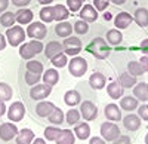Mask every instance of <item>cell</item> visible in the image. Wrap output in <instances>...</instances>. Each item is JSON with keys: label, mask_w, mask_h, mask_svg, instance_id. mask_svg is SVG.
<instances>
[{"label": "cell", "mask_w": 148, "mask_h": 144, "mask_svg": "<svg viewBox=\"0 0 148 144\" xmlns=\"http://www.w3.org/2000/svg\"><path fill=\"white\" fill-rule=\"evenodd\" d=\"M88 51L98 59H105L110 55L111 49H110V45L107 43V40H104L102 37H96L89 43Z\"/></svg>", "instance_id": "1"}, {"label": "cell", "mask_w": 148, "mask_h": 144, "mask_svg": "<svg viewBox=\"0 0 148 144\" xmlns=\"http://www.w3.org/2000/svg\"><path fill=\"white\" fill-rule=\"evenodd\" d=\"M43 49H45V46H43L42 40H30V42H25V43L21 45L19 55H21V58L30 61V59H33L37 54H40Z\"/></svg>", "instance_id": "2"}, {"label": "cell", "mask_w": 148, "mask_h": 144, "mask_svg": "<svg viewBox=\"0 0 148 144\" xmlns=\"http://www.w3.org/2000/svg\"><path fill=\"white\" fill-rule=\"evenodd\" d=\"M5 36H6V39H8L10 46H19V45L24 43V40H25V31H24V28L21 25H15V27L8 28Z\"/></svg>", "instance_id": "3"}, {"label": "cell", "mask_w": 148, "mask_h": 144, "mask_svg": "<svg viewBox=\"0 0 148 144\" xmlns=\"http://www.w3.org/2000/svg\"><path fill=\"white\" fill-rule=\"evenodd\" d=\"M86 70H88V61L82 56H73V59L68 63V71L74 77H82Z\"/></svg>", "instance_id": "4"}, {"label": "cell", "mask_w": 148, "mask_h": 144, "mask_svg": "<svg viewBox=\"0 0 148 144\" xmlns=\"http://www.w3.org/2000/svg\"><path fill=\"white\" fill-rule=\"evenodd\" d=\"M47 28L45 25V22H31L30 25L27 27V36L31 37V40H43L46 37Z\"/></svg>", "instance_id": "5"}, {"label": "cell", "mask_w": 148, "mask_h": 144, "mask_svg": "<svg viewBox=\"0 0 148 144\" xmlns=\"http://www.w3.org/2000/svg\"><path fill=\"white\" fill-rule=\"evenodd\" d=\"M62 48L65 55L76 56L82 52V40L79 37H65L62 42Z\"/></svg>", "instance_id": "6"}, {"label": "cell", "mask_w": 148, "mask_h": 144, "mask_svg": "<svg viewBox=\"0 0 148 144\" xmlns=\"http://www.w3.org/2000/svg\"><path fill=\"white\" fill-rule=\"evenodd\" d=\"M101 135L104 140L113 143L116 138L120 137V128L116 125V122H104L101 125Z\"/></svg>", "instance_id": "7"}, {"label": "cell", "mask_w": 148, "mask_h": 144, "mask_svg": "<svg viewBox=\"0 0 148 144\" xmlns=\"http://www.w3.org/2000/svg\"><path fill=\"white\" fill-rule=\"evenodd\" d=\"M24 114H25V107H24V104L21 101L12 103L10 107L8 109V117H9V121H12L14 123L22 121Z\"/></svg>", "instance_id": "8"}, {"label": "cell", "mask_w": 148, "mask_h": 144, "mask_svg": "<svg viewBox=\"0 0 148 144\" xmlns=\"http://www.w3.org/2000/svg\"><path fill=\"white\" fill-rule=\"evenodd\" d=\"M52 92V86L46 85V83H43V85H34L30 91V97L36 101H43L45 98H47L49 95H51Z\"/></svg>", "instance_id": "9"}, {"label": "cell", "mask_w": 148, "mask_h": 144, "mask_svg": "<svg viewBox=\"0 0 148 144\" xmlns=\"http://www.w3.org/2000/svg\"><path fill=\"white\" fill-rule=\"evenodd\" d=\"M80 114L84 121H95L98 117V109L92 101H83L80 104Z\"/></svg>", "instance_id": "10"}, {"label": "cell", "mask_w": 148, "mask_h": 144, "mask_svg": "<svg viewBox=\"0 0 148 144\" xmlns=\"http://www.w3.org/2000/svg\"><path fill=\"white\" fill-rule=\"evenodd\" d=\"M18 128L14 122H6L0 125V138L3 141H10L12 138H15L18 135Z\"/></svg>", "instance_id": "11"}, {"label": "cell", "mask_w": 148, "mask_h": 144, "mask_svg": "<svg viewBox=\"0 0 148 144\" xmlns=\"http://www.w3.org/2000/svg\"><path fill=\"white\" fill-rule=\"evenodd\" d=\"M55 107L56 105L51 101H39V104L36 105V114L39 117H49V114L55 110Z\"/></svg>", "instance_id": "12"}, {"label": "cell", "mask_w": 148, "mask_h": 144, "mask_svg": "<svg viewBox=\"0 0 148 144\" xmlns=\"http://www.w3.org/2000/svg\"><path fill=\"white\" fill-rule=\"evenodd\" d=\"M80 18L86 22H95L98 19V10L92 6V5H84L82 9H80Z\"/></svg>", "instance_id": "13"}, {"label": "cell", "mask_w": 148, "mask_h": 144, "mask_svg": "<svg viewBox=\"0 0 148 144\" xmlns=\"http://www.w3.org/2000/svg\"><path fill=\"white\" fill-rule=\"evenodd\" d=\"M133 21V17L129 14V12H120V14L114 18V25L117 27V30H125L127 28Z\"/></svg>", "instance_id": "14"}, {"label": "cell", "mask_w": 148, "mask_h": 144, "mask_svg": "<svg viewBox=\"0 0 148 144\" xmlns=\"http://www.w3.org/2000/svg\"><path fill=\"white\" fill-rule=\"evenodd\" d=\"M133 97L138 101H148V83L141 82L133 86Z\"/></svg>", "instance_id": "15"}, {"label": "cell", "mask_w": 148, "mask_h": 144, "mask_svg": "<svg viewBox=\"0 0 148 144\" xmlns=\"http://www.w3.org/2000/svg\"><path fill=\"white\" fill-rule=\"evenodd\" d=\"M62 51H64L62 43H59V42H56V40L49 42V43L45 46V55H46L49 59H52L53 56H56L58 54H61Z\"/></svg>", "instance_id": "16"}, {"label": "cell", "mask_w": 148, "mask_h": 144, "mask_svg": "<svg viewBox=\"0 0 148 144\" xmlns=\"http://www.w3.org/2000/svg\"><path fill=\"white\" fill-rule=\"evenodd\" d=\"M104 113H105V117L108 119L110 122H119V121H121V112H120L117 104H108L105 107Z\"/></svg>", "instance_id": "17"}, {"label": "cell", "mask_w": 148, "mask_h": 144, "mask_svg": "<svg viewBox=\"0 0 148 144\" xmlns=\"http://www.w3.org/2000/svg\"><path fill=\"white\" fill-rule=\"evenodd\" d=\"M123 125L127 131H138L141 128V117L136 114H127L123 119Z\"/></svg>", "instance_id": "18"}, {"label": "cell", "mask_w": 148, "mask_h": 144, "mask_svg": "<svg viewBox=\"0 0 148 144\" xmlns=\"http://www.w3.org/2000/svg\"><path fill=\"white\" fill-rule=\"evenodd\" d=\"M119 85L123 88V89H126V88H133L135 85H136V77L132 76L129 71H126V73H120L119 74Z\"/></svg>", "instance_id": "19"}, {"label": "cell", "mask_w": 148, "mask_h": 144, "mask_svg": "<svg viewBox=\"0 0 148 144\" xmlns=\"http://www.w3.org/2000/svg\"><path fill=\"white\" fill-rule=\"evenodd\" d=\"M89 85L92 86V89H96V91H99L102 89L105 85H107V79L102 73H93L90 77H89Z\"/></svg>", "instance_id": "20"}, {"label": "cell", "mask_w": 148, "mask_h": 144, "mask_svg": "<svg viewBox=\"0 0 148 144\" xmlns=\"http://www.w3.org/2000/svg\"><path fill=\"white\" fill-rule=\"evenodd\" d=\"M74 135H76L79 140H88L90 137V126L88 122H82L77 123L76 128H74Z\"/></svg>", "instance_id": "21"}, {"label": "cell", "mask_w": 148, "mask_h": 144, "mask_svg": "<svg viewBox=\"0 0 148 144\" xmlns=\"http://www.w3.org/2000/svg\"><path fill=\"white\" fill-rule=\"evenodd\" d=\"M55 33L59 37H70L73 33V24L67 22V21H61L55 25Z\"/></svg>", "instance_id": "22"}, {"label": "cell", "mask_w": 148, "mask_h": 144, "mask_svg": "<svg viewBox=\"0 0 148 144\" xmlns=\"http://www.w3.org/2000/svg\"><path fill=\"white\" fill-rule=\"evenodd\" d=\"M64 103L70 107H76L77 104L82 103V95L77 92V91H74V89H70L65 92L64 95Z\"/></svg>", "instance_id": "23"}, {"label": "cell", "mask_w": 148, "mask_h": 144, "mask_svg": "<svg viewBox=\"0 0 148 144\" xmlns=\"http://www.w3.org/2000/svg\"><path fill=\"white\" fill-rule=\"evenodd\" d=\"M34 141V132L28 128L21 129L16 135V144H31Z\"/></svg>", "instance_id": "24"}, {"label": "cell", "mask_w": 148, "mask_h": 144, "mask_svg": "<svg viewBox=\"0 0 148 144\" xmlns=\"http://www.w3.org/2000/svg\"><path fill=\"white\" fill-rule=\"evenodd\" d=\"M120 107H121V110L132 112L135 109H138V100L135 98L133 95H129V97H121L120 98Z\"/></svg>", "instance_id": "25"}, {"label": "cell", "mask_w": 148, "mask_h": 144, "mask_svg": "<svg viewBox=\"0 0 148 144\" xmlns=\"http://www.w3.org/2000/svg\"><path fill=\"white\" fill-rule=\"evenodd\" d=\"M105 37H107V43H108V45H113V46H117V45H120V43L123 42V34H121V31L117 30V28L108 30Z\"/></svg>", "instance_id": "26"}, {"label": "cell", "mask_w": 148, "mask_h": 144, "mask_svg": "<svg viewBox=\"0 0 148 144\" xmlns=\"http://www.w3.org/2000/svg\"><path fill=\"white\" fill-rule=\"evenodd\" d=\"M15 15H16V22L22 24V25H25V24H30V22L33 21V17H34L33 10H30V9H24V8H21Z\"/></svg>", "instance_id": "27"}, {"label": "cell", "mask_w": 148, "mask_h": 144, "mask_svg": "<svg viewBox=\"0 0 148 144\" xmlns=\"http://www.w3.org/2000/svg\"><path fill=\"white\" fill-rule=\"evenodd\" d=\"M135 22L139 27H147L148 25V9L145 8H138L135 10V17H133Z\"/></svg>", "instance_id": "28"}, {"label": "cell", "mask_w": 148, "mask_h": 144, "mask_svg": "<svg viewBox=\"0 0 148 144\" xmlns=\"http://www.w3.org/2000/svg\"><path fill=\"white\" fill-rule=\"evenodd\" d=\"M42 77H43V82L46 83V85L53 86V85H56L58 80H59V73H58L55 68H49V70H46L45 73H43Z\"/></svg>", "instance_id": "29"}, {"label": "cell", "mask_w": 148, "mask_h": 144, "mask_svg": "<svg viewBox=\"0 0 148 144\" xmlns=\"http://www.w3.org/2000/svg\"><path fill=\"white\" fill-rule=\"evenodd\" d=\"M123 89L120 85H119V82H111L110 85L107 86V92H108V95L113 100H119V98H121L123 97Z\"/></svg>", "instance_id": "30"}, {"label": "cell", "mask_w": 148, "mask_h": 144, "mask_svg": "<svg viewBox=\"0 0 148 144\" xmlns=\"http://www.w3.org/2000/svg\"><path fill=\"white\" fill-rule=\"evenodd\" d=\"M53 12H55V21H58V22L65 21L70 17V10L64 5H55L53 6Z\"/></svg>", "instance_id": "31"}, {"label": "cell", "mask_w": 148, "mask_h": 144, "mask_svg": "<svg viewBox=\"0 0 148 144\" xmlns=\"http://www.w3.org/2000/svg\"><path fill=\"white\" fill-rule=\"evenodd\" d=\"M49 122H51L52 125H61V123H62L64 122V119H65V116H64V113H62V110H61V109H58V107H55V110L51 113V114H49Z\"/></svg>", "instance_id": "32"}, {"label": "cell", "mask_w": 148, "mask_h": 144, "mask_svg": "<svg viewBox=\"0 0 148 144\" xmlns=\"http://www.w3.org/2000/svg\"><path fill=\"white\" fill-rule=\"evenodd\" d=\"M40 19L42 22H52L55 21V12H53V6H45L40 10Z\"/></svg>", "instance_id": "33"}, {"label": "cell", "mask_w": 148, "mask_h": 144, "mask_svg": "<svg viewBox=\"0 0 148 144\" xmlns=\"http://www.w3.org/2000/svg\"><path fill=\"white\" fill-rule=\"evenodd\" d=\"M80 117H82V114H80V112H79L77 109H70V110L67 112V114H65V122H67L70 126L77 125L79 121H80Z\"/></svg>", "instance_id": "34"}, {"label": "cell", "mask_w": 148, "mask_h": 144, "mask_svg": "<svg viewBox=\"0 0 148 144\" xmlns=\"http://www.w3.org/2000/svg\"><path fill=\"white\" fill-rule=\"evenodd\" d=\"M56 144H74V134L70 129H62L61 135L56 140Z\"/></svg>", "instance_id": "35"}, {"label": "cell", "mask_w": 148, "mask_h": 144, "mask_svg": "<svg viewBox=\"0 0 148 144\" xmlns=\"http://www.w3.org/2000/svg\"><path fill=\"white\" fill-rule=\"evenodd\" d=\"M16 21V15L14 12H5L0 15V24L6 28H10V25H14V22Z\"/></svg>", "instance_id": "36"}, {"label": "cell", "mask_w": 148, "mask_h": 144, "mask_svg": "<svg viewBox=\"0 0 148 144\" xmlns=\"http://www.w3.org/2000/svg\"><path fill=\"white\" fill-rule=\"evenodd\" d=\"M61 132H62V129H59L56 126H47L45 129V138L49 141H56L58 137L61 135Z\"/></svg>", "instance_id": "37"}, {"label": "cell", "mask_w": 148, "mask_h": 144, "mask_svg": "<svg viewBox=\"0 0 148 144\" xmlns=\"http://www.w3.org/2000/svg\"><path fill=\"white\" fill-rule=\"evenodd\" d=\"M27 70L30 71V73L42 76V73H43V64L40 61H36V59H30V61L27 63Z\"/></svg>", "instance_id": "38"}, {"label": "cell", "mask_w": 148, "mask_h": 144, "mask_svg": "<svg viewBox=\"0 0 148 144\" xmlns=\"http://www.w3.org/2000/svg\"><path fill=\"white\" fill-rule=\"evenodd\" d=\"M127 71H129L132 76H135V77L142 76V74L145 73L144 68H142L141 64H139V61H130V63L127 64Z\"/></svg>", "instance_id": "39"}, {"label": "cell", "mask_w": 148, "mask_h": 144, "mask_svg": "<svg viewBox=\"0 0 148 144\" xmlns=\"http://www.w3.org/2000/svg\"><path fill=\"white\" fill-rule=\"evenodd\" d=\"M12 98V88L5 82H0V100L9 101Z\"/></svg>", "instance_id": "40"}, {"label": "cell", "mask_w": 148, "mask_h": 144, "mask_svg": "<svg viewBox=\"0 0 148 144\" xmlns=\"http://www.w3.org/2000/svg\"><path fill=\"white\" fill-rule=\"evenodd\" d=\"M51 63H52L56 68H62V67H65V65L68 64V58H67V55H65L64 52H61V54H58L56 56H53V58L51 59Z\"/></svg>", "instance_id": "41"}, {"label": "cell", "mask_w": 148, "mask_h": 144, "mask_svg": "<svg viewBox=\"0 0 148 144\" xmlns=\"http://www.w3.org/2000/svg\"><path fill=\"white\" fill-rule=\"evenodd\" d=\"M73 30L76 31L77 34H86V33L89 31V24L86 22V21H83V19H79V21L74 22Z\"/></svg>", "instance_id": "42"}, {"label": "cell", "mask_w": 148, "mask_h": 144, "mask_svg": "<svg viewBox=\"0 0 148 144\" xmlns=\"http://www.w3.org/2000/svg\"><path fill=\"white\" fill-rule=\"evenodd\" d=\"M67 6L71 12H79L83 8V0H67Z\"/></svg>", "instance_id": "43"}, {"label": "cell", "mask_w": 148, "mask_h": 144, "mask_svg": "<svg viewBox=\"0 0 148 144\" xmlns=\"http://www.w3.org/2000/svg\"><path fill=\"white\" fill-rule=\"evenodd\" d=\"M40 79H42V76H39V74H34V73H25V82H27V85H31V86H34V85H37V83L40 82Z\"/></svg>", "instance_id": "44"}, {"label": "cell", "mask_w": 148, "mask_h": 144, "mask_svg": "<svg viewBox=\"0 0 148 144\" xmlns=\"http://www.w3.org/2000/svg\"><path fill=\"white\" fill-rule=\"evenodd\" d=\"M110 5V0H93V8L98 10V12H102L108 8Z\"/></svg>", "instance_id": "45"}, {"label": "cell", "mask_w": 148, "mask_h": 144, "mask_svg": "<svg viewBox=\"0 0 148 144\" xmlns=\"http://www.w3.org/2000/svg\"><path fill=\"white\" fill-rule=\"evenodd\" d=\"M138 116L148 122V104H142L141 107H138Z\"/></svg>", "instance_id": "46"}, {"label": "cell", "mask_w": 148, "mask_h": 144, "mask_svg": "<svg viewBox=\"0 0 148 144\" xmlns=\"http://www.w3.org/2000/svg\"><path fill=\"white\" fill-rule=\"evenodd\" d=\"M113 144H132V141H130V137L121 135V134H120V137L116 138V140L113 141Z\"/></svg>", "instance_id": "47"}, {"label": "cell", "mask_w": 148, "mask_h": 144, "mask_svg": "<svg viewBox=\"0 0 148 144\" xmlns=\"http://www.w3.org/2000/svg\"><path fill=\"white\" fill-rule=\"evenodd\" d=\"M139 64H141V67L144 68L145 73H148V55L141 56V59H139Z\"/></svg>", "instance_id": "48"}, {"label": "cell", "mask_w": 148, "mask_h": 144, "mask_svg": "<svg viewBox=\"0 0 148 144\" xmlns=\"http://www.w3.org/2000/svg\"><path fill=\"white\" fill-rule=\"evenodd\" d=\"M30 2L31 0H12V5L18 6V8H24V6H27Z\"/></svg>", "instance_id": "49"}, {"label": "cell", "mask_w": 148, "mask_h": 144, "mask_svg": "<svg viewBox=\"0 0 148 144\" xmlns=\"http://www.w3.org/2000/svg\"><path fill=\"white\" fill-rule=\"evenodd\" d=\"M141 51L144 52V55H148V39H144L142 42H141Z\"/></svg>", "instance_id": "50"}, {"label": "cell", "mask_w": 148, "mask_h": 144, "mask_svg": "<svg viewBox=\"0 0 148 144\" xmlns=\"http://www.w3.org/2000/svg\"><path fill=\"white\" fill-rule=\"evenodd\" d=\"M9 6V0H0V15L3 14V10H6Z\"/></svg>", "instance_id": "51"}, {"label": "cell", "mask_w": 148, "mask_h": 144, "mask_svg": "<svg viewBox=\"0 0 148 144\" xmlns=\"http://www.w3.org/2000/svg\"><path fill=\"white\" fill-rule=\"evenodd\" d=\"M89 144H105V141H104V138H99V137H92Z\"/></svg>", "instance_id": "52"}, {"label": "cell", "mask_w": 148, "mask_h": 144, "mask_svg": "<svg viewBox=\"0 0 148 144\" xmlns=\"http://www.w3.org/2000/svg\"><path fill=\"white\" fill-rule=\"evenodd\" d=\"M5 48H6V36L0 33V51H3Z\"/></svg>", "instance_id": "53"}, {"label": "cell", "mask_w": 148, "mask_h": 144, "mask_svg": "<svg viewBox=\"0 0 148 144\" xmlns=\"http://www.w3.org/2000/svg\"><path fill=\"white\" fill-rule=\"evenodd\" d=\"M5 113H6V105H5V101L0 100V117H2Z\"/></svg>", "instance_id": "54"}, {"label": "cell", "mask_w": 148, "mask_h": 144, "mask_svg": "<svg viewBox=\"0 0 148 144\" xmlns=\"http://www.w3.org/2000/svg\"><path fill=\"white\" fill-rule=\"evenodd\" d=\"M31 144H46V141L43 138H34V141Z\"/></svg>", "instance_id": "55"}, {"label": "cell", "mask_w": 148, "mask_h": 144, "mask_svg": "<svg viewBox=\"0 0 148 144\" xmlns=\"http://www.w3.org/2000/svg\"><path fill=\"white\" fill-rule=\"evenodd\" d=\"M110 2H113L114 5H123V3L126 2V0H110Z\"/></svg>", "instance_id": "56"}, {"label": "cell", "mask_w": 148, "mask_h": 144, "mask_svg": "<svg viewBox=\"0 0 148 144\" xmlns=\"http://www.w3.org/2000/svg\"><path fill=\"white\" fill-rule=\"evenodd\" d=\"M37 2H39V3H42V5H49V3H51V2H53V0H37Z\"/></svg>", "instance_id": "57"}, {"label": "cell", "mask_w": 148, "mask_h": 144, "mask_svg": "<svg viewBox=\"0 0 148 144\" xmlns=\"http://www.w3.org/2000/svg\"><path fill=\"white\" fill-rule=\"evenodd\" d=\"M111 18H113V17H111V14H110V12H107V14L104 15V19H105V21H110Z\"/></svg>", "instance_id": "58"}, {"label": "cell", "mask_w": 148, "mask_h": 144, "mask_svg": "<svg viewBox=\"0 0 148 144\" xmlns=\"http://www.w3.org/2000/svg\"><path fill=\"white\" fill-rule=\"evenodd\" d=\"M145 144H148V132H147V135H145Z\"/></svg>", "instance_id": "59"}, {"label": "cell", "mask_w": 148, "mask_h": 144, "mask_svg": "<svg viewBox=\"0 0 148 144\" xmlns=\"http://www.w3.org/2000/svg\"><path fill=\"white\" fill-rule=\"evenodd\" d=\"M83 2H84V0H83Z\"/></svg>", "instance_id": "60"}]
</instances>
